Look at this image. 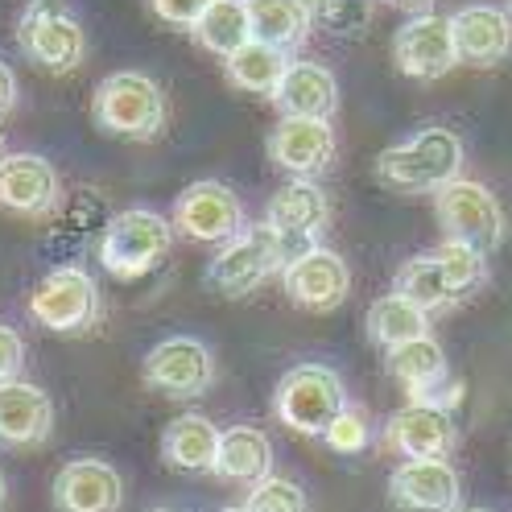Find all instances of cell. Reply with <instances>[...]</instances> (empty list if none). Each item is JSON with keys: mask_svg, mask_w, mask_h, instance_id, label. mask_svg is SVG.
I'll list each match as a JSON object with an SVG mask.
<instances>
[{"mask_svg": "<svg viewBox=\"0 0 512 512\" xmlns=\"http://www.w3.org/2000/svg\"><path fill=\"white\" fill-rule=\"evenodd\" d=\"M244 203L232 186H223L215 178L190 182L178 203H174V232L190 244H223L236 232H244Z\"/></svg>", "mask_w": 512, "mask_h": 512, "instance_id": "30bf717a", "label": "cell"}, {"mask_svg": "<svg viewBox=\"0 0 512 512\" xmlns=\"http://www.w3.org/2000/svg\"><path fill=\"white\" fill-rule=\"evenodd\" d=\"M273 166L290 178H314L335 162V128L327 116H281L269 133Z\"/></svg>", "mask_w": 512, "mask_h": 512, "instance_id": "e0dca14e", "label": "cell"}, {"mask_svg": "<svg viewBox=\"0 0 512 512\" xmlns=\"http://www.w3.org/2000/svg\"><path fill=\"white\" fill-rule=\"evenodd\" d=\"M91 120L120 141H157L166 128V95L145 71H116L95 87Z\"/></svg>", "mask_w": 512, "mask_h": 512, "instance_id": "7a4b0ae2", "label": "cell"}, {"mask_svg": "<svg viewBox=\"0 0 512 512\" xmlns=\"http://www.w3.org/2000/svg\"><path fill=\"white\" fill-rule=\"evenodd\" d=\"M393 290L405 294L409 302H418L422 310H446V306H455V290H451V281H446V273H442L434 252L409 256V261L397 269V277H393Z\"/></svg>", "mask_w": 512, "mask_h": 512, "instance_id": "f1b7e54d", "label": "cell"}, {"mask_svg": "<svg viewBox=\"0 0 512 512\" xmlns=\"http://www.w3.org/2000/svg\"><path fill=\"white\" fill-rule=\"evenodd\" d=\"M384 446L405 459H451L459 451V426L451 409L430 401H409L384 422Z\"/></svg>", "mask_w": 512, "mask_h": 512, "instance_id": "2e32d148", "label": "cell"}, {"mask_svg": "<svg viewBox=\"0 0 512 512\" xmlns=\"http://www.w3.org/2000/svg\"><path fill=\"white\" fill-rule=\"evenodd\" d=\"M463 170V141L442 124H430L409 141L376 157V178L405 195H438Z\"/></svg>", "mask_w": 512, "mask_h": 512, "instance_id": "6da1fadb", "label": "cell"}, {"mask_svg": "<svg viewBox=\"0 0 512 512\" xmlns=\"http://www.w3.org/2000/svg\"><path fill=\"white\" fill-rule=\"evenodd\" d=\"M310 17L331 38H360L372 25V5L368 0H310Z\"/></svg>", "mask_w": 512, "mask_h": 512, "instance_id": "4dcf8cb0", "label": "cell"}, {"mask_svg": "<svg viewBox=\"0 0 512 512\" xmlns=\"http://www.w3.org/2000/svg\"><path fill=\"white\" fill-rule=\"evenodd\" d=\"M434 256H438L446 281H451L455 302L467 298V294H475L479 285L488 281V252H479V248H471V244H463V240H442V244L434 248Z\"/></svg>", "mask_w": 512, "mask_h": 512, "instance_id": "f546056e", "label": "cell"}, {"mask_svg": "<svg viewBox=\"0 0 512 512\" xmlns=\"http://www.w3.org/2000/svg\"><path fill=\"white\" fill-rule=\"evenodd\" d=\"M281 290L294 306L314 310V314H327L339 310L351 294V269L339 252L314 244L306 252H298L290 265L281 269Z\"/></svg>", "mask_w": 512, "mask_h": 512, "instance_id": "4fadbf2b", "label": "cell"}, {"mask_svg": "<svg viewBox=\"0 0 512 512\" xmlns=\"http://www.w3.org/2000/svg\"><path fill=\"white\" fill-rule=\"evenodd\" d=\"M211 475L223 479V484H240V488L261 484L265 475H273V442H269V434L256 430V426L223 430Z\"/></svg>", "mask_w": 512, "mask_h": 512, "instance_id": "cb8c5ba5", "label": "cell"}, {"mask_svg": "<svg viewBox=\"0 0 512 512\" xmlns=\"http://www.w3.org/2000/svg\"><path fill=\"white\" fill-rule=\"evenodd\" d=\"M54 508L58 512H120L124 479L104 459H71L54 475Z\"/></svg>", "mask_w": 512, "mask_h": 512, "instance_id": "d6986e66", "label": "cell"}, {"mask_svg": "<svg viewBox=\"0 0 512 512\" xmlns=\"http://www.w3.org/2000/svg\"><path fill=\"white\" fill-rule=\"evenodd\" d=\"M347 405H351L347 384L327 364H294L277 380V393H273L277 422L306 438H323Z\"/></svg>", "mask_w": 512, "mask_h": 512, "instance_id": "3957f363", "label": "cell"}, {"mask_svg": "<svg viewBox=\"0 0 512 512\" xmlns=\"http://www.w3.org/2000/svg\"><path fill=\"white\" fill-rule=\"evenodd\" d=\"M54 434V401L38 384L13 380L0 389V446L9 451H34Z\"/></svg>", "mask_w": 512, "mask_h": 512, "instance_id": "ffe728a7", "label": "cell"}, {"mask_svg": "<svg viewBox=\"0 0 512 512\" xmlns=\"http://www.w3.org/2000/svg\"><path fill=\"white\" fill-rule=\"evenodd\" d=\"M285 67H290V54L269 46V42H244L236 54L223 58V71H228V79L248 91V95H261V100H273L281 79H285Z\"/></svg>", "mask_w": 512, "mask_h": 512, "instance_id": "484cf974", "label": "cell"}, {"mask_svg": "<svg viewBox=\"0 0 512 512\" xmlns=\"http://www.w3.org/2000/svg\"><path fill=\"white\" fill-rule=\"evenodd\" d=\"M149 512H174V508H149Z\"/></svg>", "mask_w": 512, "mask_h": 512, "instance_id": "b9f144b4", "label": "cell"}, {"mask_svg": "<svg viewBox=\"0 0 512 512\" xmlns=\"http://www.w3.org/2000/svg\"><path fill=\"white\" fill-rule=\"evenodd\" d=\"M195 42L219 58L236 54L244 42H252V21H248V0H211L207 13L195 21Z\"/></svg>", "mask_w": 512, "mask_h": 512, "instance_id": "83f0119b", "label": "cell"}, {"mask_svg": "<svg viewBox=\"0 0 512 512\" xmlns=\"http://www.w3.org/2000/svg\"><path fill=\"white\" fill-rule=\"evenodd\" d=\"M459 496V471L446 459H405L389 475V504L397 512H455Z\"/></svg>", "mask_w": 512, "mask_h": 512, "instance_id": "ac0fdd59", "label": "cell"}, {"mask_svg": "<svg viewBox=\"0 0 512 512\" xmlns=\"http://www.w3.org/2000/svg\"><path fill=\"white\" fill-rule=\"evenodd\" d=\"M170 248H174V219L149 207H128L104 223L100 265L120 281H137L162 265Z\"/></svg>", "mask_w": 512, "mask_h": 512, "instance_id": "277c9868", "label": "cell"}, {"mask_svg": "<svg viewBox=\"0 0 512 512\" xmlns=\"http://www.w3.org/2000/svg\"><path fill=\"white\" fill-rule=\"evenodd\" d=\"M285 261H290L285 240L269 223H256V228H244L232 240L219 244L203 281L219 298H248V294H256V285H265L277 269H285Z\"/></svg>", "mask_w": 512, "mask_h": 512, "instance_id": "5b68a950", "label": "cell"}, {"mask_svg": "<svg viewBox=\"0 0 512 512\" xmlns=\"http://www.w3.org/2000/svg\"><path fill=\"white\" fill-rule=\"evenodd\" d=\"M455 512H492V508H455Z\"/></svg>", "mask_w": 512, "mask_h": 512, "instance_id": "f35d334b", "label": "cell"}, {"mask_svg": "<svg viewBox=\"0 0 512 512\" xmlns=\"http://www.w3.org/2000/svg\"><path fill=\"white\" fill-rule=\"evenodd\" d=\"M211 0H149V9L174 29H195V21L207 13Z\"/></svg>", "mask_w": 512, "mask_h": 512, "instance_id": "e575fe53", "label": "cell"}, {"mask_svg": "<svg viewBox=\"0 0 512 512\" xmlns=\"http://www.w3.org/2000/svg\"><path fill=\"white\" fill-rule=\"evenodd\" d=\"M273 104L281 116H327L331 120L339 108V83L323 62L302 58L285 67V79L273 95Z\"/></svg>", "mask_w": 512, "mask_h": 512, "instance_id": "7402d4cb", "label": "cell"}, {"mask_svg": "<svg viewBox=\"0 0 512 512\" xmlns=\"http://www.w3.org/2000/svg\"><path fill=\"white\" fill-rule=\"evenodd\" d=\"M219 512H248V508H219Z\"/></svg>", "mask_w": 512, "mask_h": 512, "instance_id": "ab89813d", "label": "cell"}, {"mask_svg": "<svg viewBox=\"0 0 512 512\" xmlns=\"http://www.w3.org/2000/svg\"><path fill=\"white\" fill-rule=\"evenodd\" d=\"M62 207V178L38 153L0 157V211L21 219H50Z\"/></svg>", "mask_w": 512, "mask_h": 512, "instance_id": "9a60e30c", "label": "cell"}, {"mask_svg": "<svg viewBox=\"0 0 512 512\" xmlns=\"http://www.w3.org/2000/svg\"><path fill=\"white\" fill-rule=\"evenodd\" d=\"M368 438H372V434H368L364 413H360V409H351V405L339 413V418L331 422V430L323 434V442L331 446L335 455H360L364 446H368Z\"/></svg>", "mask_w": 512, "mask_h": 512, "instance_id": "d6a6232c", "label": "cell"}, {"mask_svg": "<svg viewBox=\"0 0 512 512\" xmlns=\"http://www.w3.org/2000/svg\"><path fill=\"white\" fill-rule=\"evenodd\" d=\"M265 223L285 240V248H290V261H294L298 252L318 244V236H323V228L331 223V199L323 195V186H318V182L290 178L269 199ZM290 261H285V265H290Z\"/></svg>", "mask_w": 512, "mask_h": 512, "instance_id": "5bb4252c", "label": "cell"}, {"mask_svg": "<svg viewBox=\"0 0 512 512\" xmlns=\"http://www.w3.org/2000/svg\"><path fill=\"white\" fill-rule=\"evenodd\" d=\"M384 368H389V376L397 384H405L409 401H430V405L451 409L463 397L459 380H451V368H446L442 343L430 339V335H418L409 343L389 347V351H384Z\"/></svg>", "mask_w": 512, "mask_h": 512, "instance_id": "7c38bea8", "label": "cell"}, {"mask_svg": "<svg viewBox=\"0 0 512 512\" xmlns=\"http://www.w3.org/2000/svg\"><path fill=\"white\" fill-rule=\"evenodd\" d=\"M244 508L248 512H310L306 492L294 479H281V475H265L261 484H252Z\"/></svg>", "mask_w": 512, "mask_h": 512, "instance_id": "1f68e13d", "label": "cell"}, {"mask_svg": "<svg viewBox=\"0 0 512 512\" xmlns=\"http://www.w3.org/2000/svg\"><path fill=\"white\" fill-rule=\"evenodd\" d=\"M393 58H397V71L409 79H422V83L446 79L463 62L459 46H455L451 17H438L430 9L409 17L393 38Z\"/></svg>", "mask_w": 512, "mask_h": 512, "instance_id": "8fae6325", "label": "cell"}, {"mask_svg": "<svg viewBox=\"0 0 512 512\" xmlns=\"http://www.w3.org/2000/svg\"><path fill=\"white\" fill-rule=\"evenodd\" d=\"M248 21L256 42H269L285 54L302 50L314 29L310 0H248Z\"/></svg>", "mask_w": 512, "mask_h": 512, "instance_id": "d4e9b609", "label": "cell"}, {"mask_svg": "<svg viewBox=\"0 0 512 512\" xmlns=\"http://www.w3.org/2000/svg\"><path fill=\"white\" fill-rule=\"evenodd\" d=\"M368 339L380 347V351H389L397 343H409V339H418V335H430V310H422L418 302H409L405 294H384L368 306Z\"/></svg>", "mask_w": 512, "mask_h": 512, "instance_id": "4316f807", "label": "cell"}, {"mask_svg": "<svg viewBox=\"0 0 512 512\" xmlns=\"http://www.w3.org/2000/svg\"><path fill=\"white\" fill-rule=\"evenodd\" d=\"M434 215L446 240H463L479 252H496L504 240V211L484 182L455 178L434 195Z\"/></svg>", "mask_w": 512, "mask_h": 512, "instance_id": "9c48e42d", "label": "cell"}, {"mask_svg": "<svg viewBox=\"0 0 512 512\" xmlns=\"http://www.w3.org/2000/svg\"><path fill=\"white\" fill-rule=\"evenodd\" d=\"M17 108V75L5 58H0V116H9Z\"/></svg>", "mask_w": 512, "mask_h": 512, "instance_id": "d590c367", "label": "cell"}, {"mask_svg": "<svg viewBox=\"0 0 512 512\" xmlns=\"http://www.w3.org/2000/svg\"><path fill=\"white\" fill-rule=\"evenodd\" d=\"M5 504H9V479H5V471H0V512H5Z\"/></svg>", "mask_w": 512, "mask_h": 512, "instance_id": "74e56055", "label": "cell"}, {"mask_svg": "<svg viewBox=\"0 0 512 512\" xmlns=\"http://www.w3.org/2000/svg\"><path fill=\"white\" fill-rule=\"evenodd\" d=\"M455 46L467 67H496L512 50V21L492 5H467L451 17Z\"/></svg>", "mask_w": 512, "mask_h": 512, "instance_id": "44dd1931", "label": "cell"}, {"mask_svg": "<svg viewBox=\"0 0 512 512\" xmlns=\"http://www.w3.org/2000/svg\"><path fill=\"white\" fill-rule=\"evenodd\" d=\"M219 438H223V430H215L207 413H182V418H174L162 430V463L182 475L215 471Z\"/></svg>", "mask_w": 512, "mask_h": 512, "instance_id": "603a6c76", "label": "cell"}, {"mask_svg": "<svg viewBox=\"0 0 512 512\" xmlns=\"http://www.w3.org/2000/svg\"><path fill=\"white\" fill-rule=\"evenodd\" d=\"M17 46L46 75H71L87 58V34L79 17H71L54 0H34L17 25Z\"/></svg>", "mask_w": 512, "mask_h": 512, "instance_id": "52a82bcc", "label": "cell"}, {"mask_svg": "<svg viewBox=\"0 0 512 512\" xmlns=\"http://www.w3.org/2000/svg\"><path fill=\"white\" fill-rule=\"evenodd\" d=\"M21 372H25V339L17 335V327L0 323V389L21 380Z\"/></svg>", "mask_w": 512, "mask_h": 512, "instance_id": "836d02e7", "label": "cell"}, {"mask_svg": "<svg viewBox=\"0 0 512 512\" xmlns=\"http://www.w3.org/2000/svg\"><path fill=\"white\" fill-rule=\"evenodd\" d=\"M508 5H512V0H508Z\"/></svg>", "mask_w": 512, "mask_h": 512, "instance_id": "7bdbcfd3", "label": "cell"}, {"mask_svg": "<svg viewBox=\"0 0 512 512\" xmlns=\"http://www.w3.org/2000/svg\"><path fill=\"white\" fill-rule=\"evenodd\" d=\"M389 5H397V9H409V13H426L434 0H389Z\"/></svg>", "mask_w": 512, "mask_h": 512, "instance_id": "8d00e7d4", "label": "cell"}, {"mask_svg": "<svg viewBox=\"0 0 512 512\" xmlns=\"http://www.w3.org/2000/svg\"><path fill=\"white\" fill-rule=\"evenodd\" d=\"M0 157H5V137H0Z\"/></svg>", "mask_w": 512, "mask_h": 512, "instance_id": "60d3db41", "label": "cell"}, {"mask_svg": "<svg viewBox=\"0 0 512 512\" xmlns=\"http://www.w3.org/2000/svg\"><path fill=\"white\" fill-rule=\"evenodd\" d=\"M29 318L54 335H83L100 318V285L83 265H58L29 294Z\"/></svg>", "mask_w": 512, "mask_h": 512, "instance_id": "8992f818", "label": "cell"}, {"mask_svg": "<svg viewBox=\"0 0 512 512\" xmlns=\"http://www.w3.org/2000/svg\"><path fill=\"white\" fill-rule=\"evenodd\" d=\"M145 389L166 401H195L215 384V356L195 335H170L157 343L141 364Z\"/></svg>", "mask_w": 512, "mask_h": 512, "instance_id": "ba28073f", "label": "cell"}]
</instances>
